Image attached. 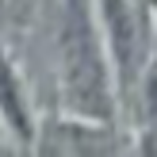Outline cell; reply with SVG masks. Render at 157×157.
Returning <instances> with one entry per match:
<instances>
[{"instance_id":"3","label":"cell","mask_w":157,"mask_h":157,"mask_svg":"<svg viewBox=\"0 0 157 157\" xmlns=\"http://www.w3.org/2000/svg\"><path fill=\"white\" fill-rule=\"evenodd\" d=\"M0 104H4V111L12 115L15 130H27V115H23V107H19V96H15V84H12V77H8L4 61H0Z\"/></svg>"},{"instance_id":"2","label":"cell","mask_w":157,"mask_h":157,"mask_svg":"<svg viewBox=\"0 0 157 157\" xmlns=\"http://www.w3.org/2000/svg\"><path fill=\"white\" fill-rule=\"evenodd\" d=\"M104 15H107V27H111L123 84H130L134 81V58H138V27H134V15H130V4L127 0H104Z\"/></svg>"},{"instance_id":"1","label":"cell","mask_w":157,"mask_h":157,"mask_svg":"<svg viewBox=\"0 0 157 157\" xmlns=\"http://www.w3.org/2000/svg\"><path fill=\"white\" fill-rule=\"evenodd\" d=\"M65 84L77 111L96 115V119L111 111L107 77L100 65V50H96V35H92L84 0H69V15H65Z\"/></svg>"}]
</instances>
